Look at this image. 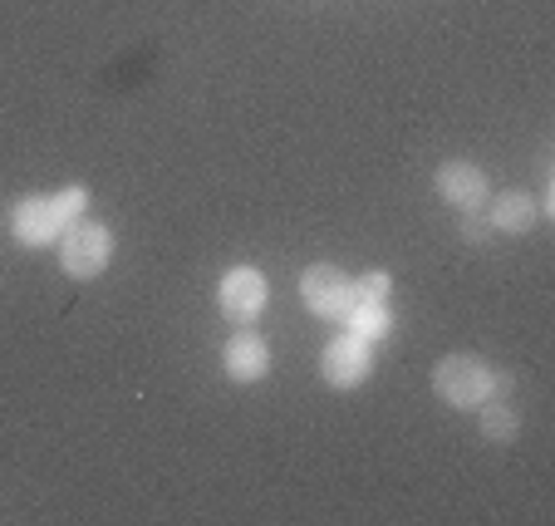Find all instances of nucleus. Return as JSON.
<instances>
[{"mask_svg":"<svg viewBox=\"0 0 555 526\" xmlns=\"http://www.w3.org/2000/svg\"><path fill=\"white\" fill-rule=\"evenodd\" d=\"M433 389H438V399L448 403V409L477 413L487 399H492V394L512 389V374L492 369L482 355H467V349H457V355L438 359V369H433Z\"/></svg>","mask_w":555,"mask_h":526,"instance_id":"obj_1","label":"nucleus"},{"mask_svg":"<svg viewBox=\"0 0 555 526\" xmlns=\"http://www.w3.org/2000/svg\"><path fill=\"white\" fill-rule=\"evenodd\" d=\"M54 246H60V271L69 281H94L114 261V232H108L104 221H89V217L69 221Z\"/></svg>","mask_w":555,"mask_h":526,"instance_id":"obj_2","label":"nucleus"},{"mask_svg":"<svg viewBox=\"0 0 555 526\" xmlns=\"http://www.w3.org/2000/svg\"><path fill=\"white\" fill-rule=\"evenodd\" d=\"M300 300H305V310H310V316L339 320V325H345V316L354 310V275L339 271V266H330V261L305 266V275H300Z\"/></svg>","mask_w":555,"mask_h":526,"instance_id":"obj_3","label":"nucleus"},{"mask_svg":"<svg viewBox=\"0 0 555 526\" xmlns=\"http://www.w3.org/2000/svg\"><path fill=\"white\" fill-rule=\"evenodd\" d=\"M266 300H271V285L256 266H231L217 281V310L236 325H256L266 316Z\"/></svg>","mask_w":555,"mask_h":526,"instance_id":"obj_4","label":"nucleus"},{"mask_svg":"<svg viewBox=\"0 0 555 526\" xmlns=\"http://www.w3.org/2000/svg\"><path fill=\"white\" fill-rule=\"evenodd\" d=\"M320 374H325L330 389H359L374 374V339L354 335V330L335 335L325 345V355H320Z\"/></svg>","mask_w":555,"mask_h":526,"instance_id":"obj_5","label":"nucleus"},{"mask_svg":"<svg viewBox=\"0 0 555 526\" xmlns=\"http://www.w3.org/2000/svg\"><path fill=\"white\" fill-rule=\"evenodd\" d=\"M433 188H438V197L448 202L452 211H482L487 197H492V188H487V172L477 168V163H462V158L442 163L438 178H433Z\"/></svg>","mask_w":555,"mask_h":526,"instance_id":"obj_6","label":"nucleus"},{"mask_svg":"<svg viewBox=\"0 0 555 526\" xmlns=\"http://www.w3.org/2000/svg\"><path fill=\"white\" fill-rule=\"evenodd\" d=\"M221 369H227L231 384H261L271 374V345L251 325H242L221 345Z\"/></svg>","mask_w":555,"mask_h":526,"instance_id":"obj_7","label":"nucleus"},{"mask_svg":"<svg viewBox=\"0 0 555 526\" xmlns=\"http://www.w3.org/2000/svg\"><path fill=\"white\" fill-rule=\"evenodd\" d=\"M60 217H54L50 197H21L11 207V236L25 246V252H40V246L60 242Z\"/></svg>","mask_w":555,"mask_h":526,"instance_id":"obj_8","label":"nucleus"},{"mask_svg":"<svg viewBox=\"0 0 555 526\" xmlns=\"http://www.w3.org/2000/svg\"><path fill=\"white\" fill-rule=\"evenodd\" d=\"M487 221H492V232L526 236L541 221V207L526 192H496V197H487Z\"/></svg>","mask_w":555,"mask_h":526,"instance_id":"obj_9","label":"nucleus"},{"mask_svg":"<svg viewBox=\"0 0 555 526\" xmlns=\"http://www.w3.org/2000/svg\"><path fill=\"white\" fill-rule=\"evenodd\" d=\"M477 419H482V438H492V442H516L521 438V409L506 403V399H496V394L477 409Z\"/></svg>","mask_w":555,"mask_h":526,"instance_id":"obj_10","label":"nucleus"},{"mask_svg":"<svg viewBox=\"0 0 555 526\" xmlns=\"http://www.w3.org/2000/svg\"><path fill=\"white\" fill-rule=\"evenodd\" d=\"M345 325L354 330V335H364V339H374V345H378V339L393 335V310H388V306H354L345 316Z\"/></svg>","mask_w":555,"mask_h":526,"instance_id":"obj_11","label":"nucleus"},{"mask_svg":"<svg viewBox=\"0 0 555 526\" xmlns=\"http://www.w3.org/2000/svg\"><path fill=\"white\" fill-rule=\"evenodd\" d=\"M388 295H393V275L384 266H374L354 281V306H388Z\"/></svg>","mask_w":555,"mask_h":526,"instance_id":"obj_12","label":"nucleus"},{"mask_svg":"<svg viewBox=\"0 0 555 526\" xmlns=\"http://www.w3.org/2000/svg\"><path fill=\"white\" fill-rule=\"evenodd\" d=\"M50 207H54V217H60V227H69V221L89 217V188H79V182H69V188L50 192Z\"/></svg>","mask_w":555,"mask_h":526,"instance_id":"obj_13","label":"nucleus"},{"mask_svg":"<svg viewBox=\"0 0 555 526\" xmlns=\"http://www.w3.org/2000/svg\"><path fill=\"white\" fill-rule=\"evenodd\" d=\"M457 232H462V242H472V246H487V242H492V221H487V207L482 211H457Z\"/></svg>","mask_w":555,"mask_h":526,"instance_id":"obj_14","label":"nucleus"}]
</instances>
